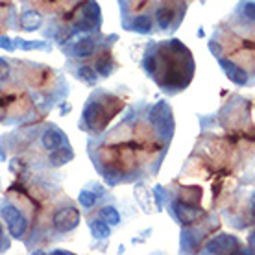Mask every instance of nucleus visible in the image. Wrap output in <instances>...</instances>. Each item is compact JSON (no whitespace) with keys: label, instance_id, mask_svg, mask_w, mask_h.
<instances>
[{"label":"nucleus","instance_id":"obj_6","mask_svg":"<svg viewBox=\"0 0 255 255\" xmlns=\"http://www.w3.org/2000/svg\"><path fill=\"white\" fill-rule=\"evenodd\" d=\"M74 76L78 80H82L83 83H87V85H95L96 83V70L95 67H87V65H80L74 72Z\"/></svg>","mask_w":255,"mask_h":255},{"label":"nucleus","instance_id":"obj_8","mask_svg":"<svg viewBox=\"0 0 255 255\" xmlns=\"http://www.w3.org/2000/svg\"><path fill=\"white\" fill-rule=\"evenodd\" d=\"M78 202H80V205H82L83 209H91V207H95L96 202H98V192L83 189V191L80 192V196H78Z\"/></svg>","mask_w":255,"mask_h":255},{"label":"nucleus","instance_id":"obj_2","mask_svg":"<svg viewBox=\"0 0 255 255\" xmlns=\"http://www.w3.org/2000/svg\"><path fill=\"white\" fill-rule=\"evenodd\" d=\"M100 96L102 95H100V91H98L96 95L91 96L87 106H85V109H83L80 126H82L83 129H87L89 133H100L104 128H106V124L113 119V115H117V113L122 109L121 106H119V108L108 109V102L113 98V96L106 93V100H100Z\"/></svg>","mask_w":255,"mask_h":255},{"label":"nucleus","instance_id":"obj_9","mask_svg":"<svg viewBox=\"0 0 255 255\" xmlns=\"http://www.w3.org/2000/svg\"><path fill=\"white\" fill-rule=\"evenodd\" d=\"M250 241H252V244H254V248H255V233L252 235V239H250Z\"/></svg>","mask_w":255,"mask_h":255},{"label":"nucleus","instance_id":"obj_1","mask_svg":"<svg viewBox=\"0 0 255 255\" xmlns=\"http://www.w3.org/2000/svg\"><path fill=\"white\" fill-rule=\"evenodd\" d=\"M152 52L144 58L148 76L153 78L166 93L185 89L194 72L191 52L179 41H163L161 45L152 46Z\"/></svg>","mask_w":255,"mask_h":255},{"label":"nucleus","instance_id":"obj_5","mask_svg":"<svg viewBox=\"0 0 255 255\" xmlns=\"http://www.w3.org/2000/svg\"><path fill=\"white\" fill-rule=\"evenodd\" d=\"M41 26V15L35 11H28L20 17V28L26 30V32H32V30H37Z\"/></svg>","mask_w":255,"mask_h":255},{"label":"nucleus","instance_id":"obj_3","mask_svg":"<svg viewBox=\"0 0 255 255\" xmlns=\"http://www.w3.org/2000/svg\"><path fill=\"white\" fill-rule=\"evenodd\" d=\"M2 218L4 222L7 224V230L15 239H22L26 235V230H28V220H26L24 213L15 207V205L7 204L4 200V205H2Z\"/></svg>","mask_w":255,"mask_h":255},{"label":"nucleus","instance_id":"obj_7","mask_svg":"<svg viewBox=\"0 0 255 255\" xmlns=\"http://www.w3.org/2000/svg\"><path fill=\"white\" fill-rule=\"evenodd\" d=\"M98 217L102 218V220H106L109 226H117V224L121 222V213H119L117 207H113V205L102 207V209L98 211Z\"/></svg>","mask_w":255,"mask_h":255},{"label":"nucleus","instance_id":"obj_4","mask_svg":"<svg viewBox=\"0 0 255 255\" xmlns=\"http://www.w3.org/2000/svg\"><path fill=\"white\" fill-rule=\"evenodd\" d=\"M89 228H91V233H93L95 239H108V237L111 235V226H109L106 220H102L100 217L91 218Z\"/></svg>","mask_w":255,"mask_h":255}]
</instances>
